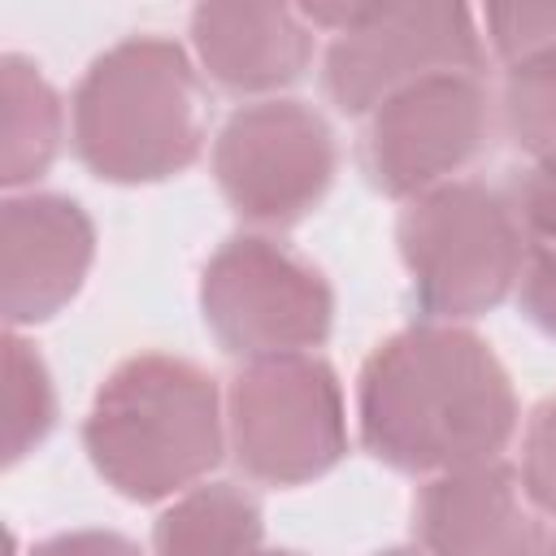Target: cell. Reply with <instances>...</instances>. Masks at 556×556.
Returning <instances> with one entry per match:
<instances>
[{
    "instance_id": "6da1fadb",
    "label": "cell",
    "mask_w": 556,
    "mask_h": 556,
    "mask_svg": "<svg viewBox=\"0 0 556 556\" xmlns=\"http://www.w3.org/2000/svg\"><path fill=\"white\" fill-rule=\"evenodd\" d=\"M356 426L374 460L447 473L495 460L517 430L513 378L465 326L421 321L382 339L356 378Z\"/></svg>"
},
{
    "instance_id": "7a4b0ae2",
    "label": "cell",
    "mask_w": 556,
    "mask_h": 556,
    "mask_svg": "<svg viewBox=\"0 0 556 556\" xmlns=\"http://www.w3.org/2000/svg\"><path fill=\"white\" fill-rule=\"evenodd\" d=\"M83 447L96 473L135 504L191 491L226 452L217 378L169 352L126 356L83 417Z\"/></svg>"
},
{
    "instance_id": "3957f363",
    "label": "cell",
    "mask_w": 556,
    "mask_h": 556,
    "mask_svg": "<svg viewBox=\"0 0 556 556\" xmlns=\"http://www.w3.org/2000/svg\"><path fill=\"white\" fill-rule=\"evenodd\" d=\"M74 156L100 182H165L204 152V87L165 35L104 48L70 100Z\"/></svg>"
},
{
    "instance_id": "277c9868",
    "label": "cell",
    "mask_w": 556,
    "mask_h": 556,
    "mask_svg": "<svg viewBox=\"0 0 556 556\" xmlns=\"http://www.w3.org/2000/svg\"><path fill=\"white\" fill-rule=\"evenodd\" d=\"M395 243L426 321H469L500 308L526 269V230L513 200L456 178L404 204Z\"/></svg>"
},
{
    "instance_id": "5b68a950",
    "label": "cell",
    "mask_w": 556,
    "mask_h": 556,
    "mask_svg": "<svg viewBox=\"0 0 556 556\" xmlns=\"http://www.w3.org/2000/svg\"><path fill=\"white\" fill-rule=\"evenodd\" d=\"M226 430L239 469L265 486H300L348 452L343 387L317 352L248 361L226 391Z\"/></svg>"
},
{
    "instance_id": "8992f818",
    "label": "cell",
    "mask_w": 556,
    "mask_h": 556,
    "mask_svg": "<svg viewBox=\"0 0 556 556\" xmlns=\"http://www.w3.org/2000/svg\"><path fill=\"white\" fill-rule=\"evenodd\" d=\"M200 313L230 356H291L326 343L334 291L326 274L265 235H230L200 274Z\"/></svg>"
},
{
    "instance_id": "52a82bcc",
    "label": "cell",
    "mask_w": 556,
    "mask_h": 556,
    "mask_svg": "<svg viewBox=\"0 0 556 556\" xmlns=\"http://www.w3.org/2000/svg\"><path fill=\"white\" fill-rule=\"evenodd\" d=\"M482 35L465 4L447 0H382L356 4L348 26L330 35L321 87L348 117H369L395 91L439 78L478 74Z\"/></svg>"
},
{
    "instance_id": "ba28073f",
    "label": "cell",
    "mask_w": 556,
    "mask_h": 556,
    "mask_svg": "<svg viewBox=\"0 0 556 556\" xmlns=\"http://www.w3.org/2000/svg\"><path fill=\"white\" fill-rule=\"evenodd\" d=\"M339 143L304 100L239 104L213 139V178L226 204L252 226H295L330 191Z\"/></svg>"
},
{
    "instance_id": "9c48e42d",
    "label": "cell",
    "mask_w": 556,
    "mask_h": 556,
    "mask_svg": "<svg viewBox=\"0 0 556 556\" xmlns=\"http://www.w3.org/2000/svg\"><path fill=\"white\" fill-rule=\"evenodd\" d=\"M491 139V96L478 74L421 78L382 100L361 135V169L374 191L417 200L456 174Z\"/></svg>"
},
{
    "instance_id": "30bf717a",
    "label": "cell",
    "mask_w": 556,
    "mask_h": 556,
    "mask_svg": "<svg viewBox=\"0 0 556 556\" xmlns=\"http://www.w3.org/2000/svg\"><path fill=\"white\" fill-rule=\"evenodd\" d=\"M91 261L96 226L78 200L30 191L0 204L4 321L13 330L56 317L83 291Z\"/></svg>"
},
{
    "instance_id": "8fae6325",
    "label": "cell",
    "mask_w": 556,
    "mask_h": 556,
    "mask_svg": "<svg viewBox=\"0 0 556 556\" xmlns=\"http://www.w3.org/2000/svg\"><path fill=\"white\" fill-rule=\"evenodd\" d=\"M413 530L430 556H539V521L513 465L478 460L434 473L417 504Z\"/></svg>"
},
{
    "instance_id": "7c38bea8",
    "label": "cell",
    "mask_w": 556,
    "mask_h": 556,
    "mask_svg": "<svg viewBox=\"0 0 556 556\" xmlns=\"http://www.w3.org/2000/svg\"><path fill=\"white\" fill-rule=\"evenodd\" d=\"M191 48L222 91L265 96L304 78L313 61V26L287 4H195Z\"/></svg>"
},
{
    "instance_id": "4fadbf2b",
    "label": "cell",
    "mask_w": 556,
    "mask_h": 556,
    "mask_svg": "<svg viewBox=\"0 0 556 556\" xmlns=\"http://www.w3.org/2000/svg\"><path fill=\"white\" fill-rule=\"evenodd\" d=\"M265 517L252 491L204 482L182 491L152 526V556H256Z\"/></svg>"
},
{
    "instance_id": "5bb4252c",
    "label": "cell",
    "mask_w": 556,
    "mask_h": 556,
    "mask_svg": "<svg viewBox=\"0 0 556 556\" xmlns=\"http://www.w3.org/2000/svg\"><path fill=\"white\" fill-rule=\"evenodd\" d=\"M0 100H4V165L0 182L4 187H26L48 174V165L61 152V126L65 109L56 87L39 74L35 61L4 52L0 61Z\"/></svg>"
},
{
    "instance_id": "9a60e30c",
    "label": "cell",
    "mask_w": 556,
    "mask_h": 556,
    "mask_svg": "<svg viewBox=\"0 0 556 556\" xmlns=\"http://www.w3.org/2000/svg\"><path fill=\"white\" fill-rule=\"evenodd\" d=\"M4 404H9V434H4V460L17 465L30 447H39L52 426H56V391H52V374L43 365V356L9 334L4 339Z\"/></svg>"
},
{
    "instance_id": "2e32d148",
    "label": "cell",
    "mask_w": 556,
    "mask_h": 556,
    "mask_svg": "<svg viewBox=\"0 0 556 556\" xmlns=\"http://www.w3.org/2000/svg\"><path fill=\"white\" fill-rule=\"evenodd\" d=\"M500 117L521 152L556 156V52L508 65Z\"/></svg>"
},
{
    "instance_id": "e0dca14e",
    "label": "cell",
    "mask_w": 556,
    "mask_h": 556,
    "mask_svg": "<svg viewBox=\"0 0 556 556\" xmlns=\"http://www.w3.org/2000/svg\"><path fill=\"white\" fill-rule=\"evenodd\" d=\"M482 17H486V39H491V48H495L508 65L556 52V0L491 4Z\"/></svg>"
},
{
    "instance_id": "ac0fdd59",
    "label": "cell",
    "mask_w": 556,
    "mask_h": 556,
    "mask_svg": "<svg viewBox=\"0 0 556 556\" xmlns=\"http://www.w3.org/2000/svg\"><path fill=\"white\" fill-rule=\"evenodd\" d=\"M521 491L526 500L556 517V395H547L521 434Z\"/></svg>"
},
{
    "instance_id": "d6986e66",
    "label": "cell",
    "mask_w": 556,
    "mask_h": 556,
    "mask_svg": "<svg viewBox=\"0 0 556 556\" xmlns=\"http://www.w3.org/2000/svg\"><path fill=\"white\" fill-rule=\"evenodd\" d=\"M513 213L521 230L543 239V248H556V156H539L513 182Z\"/></svg>"
},
{
    "instance_id": "ffe728a7",
    "label": "cell",
    "mask_w": 556,
    "mask_h": 556,
    "mask_svg": "<svg viewBox=\"0 0 556 556\" xmlns=\"http://www.w3.org/2000/svg\"><path fill=\"white\" fill-rule=\"evenodd\" d=\"M517 308L534 330L556 339V248H530L517 282Z\"/></svg>"
},
{
    "instance_id": "44dd1931",
    "label": "cell",
    "mask_w": 556,
    "mask_h": 556,
    "mask_svg": "<svg viewBox=\"0 0 556 556\" xmlns=\"http://www.w3.org/2000/svg\"><path fill=\"white\" fill-rule=\"evenodd\" d=\"M30 556H143L117 530H65L30 547Z\"/></svg>"
},
{
    "instance_id": "7402d4cb",
    "label": "cell",
    "mask_w": 556,
    "mask_h": 556,
    "mask_svg": "<svg viewBox=\"0 0 556 556\" xmlns=\"http://www.w3.org/2000/svg\"><path fill=\"white\" fill-rule=\"evenodd\" d=\"M374 556H417V552H408V547H387V552H374Z\"/></svg>"
},
{
    "instance_id": "603a6c76",
    "label": "cell",
    "mask_w": 556,
    "mask_h": 556,
    "mask_svg": "<svg viewBox=\"0 0 556 556\" xmlns=\"http://www.w3.org/2000/svg\"><path fill=\"white\" fill-rule=\"evenodd\" d=\"M256 556H300V552H256Z\"/></svg>"
},
{
    "instance_id": "cb8c5ba5",
    "label": "cell",
    "mask_w": 556,
    "mask_h": 556,
    "mask_svg": "<svg viewBox=\"0 0 556 556\" xmlns=\"http://www.w3.org/2000/svg\"><path fill=\"white\" fill-rule=\"evenodd\" d=\"M539 556H556V543H547V547H543V552H539Z\"/></svg>"
}]
</instances>
